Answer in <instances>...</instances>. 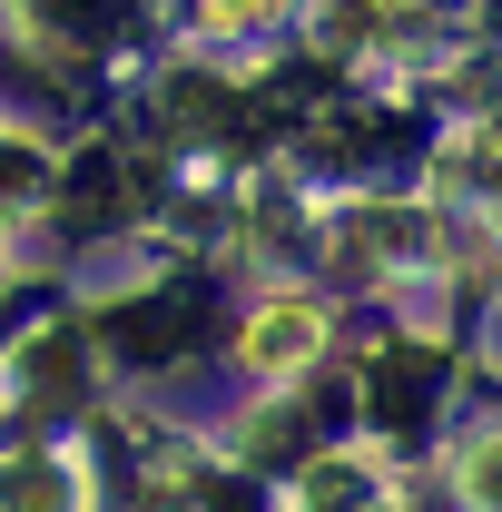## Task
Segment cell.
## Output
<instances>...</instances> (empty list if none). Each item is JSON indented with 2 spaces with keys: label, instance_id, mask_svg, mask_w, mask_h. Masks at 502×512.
I'll return each mask as SVG.
<instances>
[{
  "label": "cell",
  "instance_id": "cell-2",
  "mask_svg": "<svg viewBox=\"0 0 502 512\" xmlns=\"http://www.w3.org/2000/svg\"><path fill=\"white\" fill-rule=\"evenodd\" d=\"M30 178H40L30 148H0V197H30Z\"/></svg>",
  "mask_w": 502,
  "mask_h": 512
},
{
  "label": "cell",
  "instance_id": "cell-1",
  "mask_svg": "<svg viewBox=\"0 0 502 512\" xmlns=\"http://www.w3.org/2000/svg\"><path fill=\"white\" fill-rule=\"evenodd\" d=\"M434 355H384L375 365V404H384V424H414V404H424V394H434Z\"/></svg>",
  "mask_w": 502,
  "mask_h": 512
},
{
  "label": "cell",
  "instance_id": "cell-3",
  "mask_svg": "<svg viewBox=\"0 0 502 512\" xmlns=\"http://www.w3.org/2000/svg\"><path fill=\"white\" fill-rule=\"evenodd\" d=\"M473 483H493V493H483V503H493V512H502V444H493V453H483V463H473Z\"/></svg>",
  "mask_w": 502,
  "mask_h": 512
}]
</instances>
